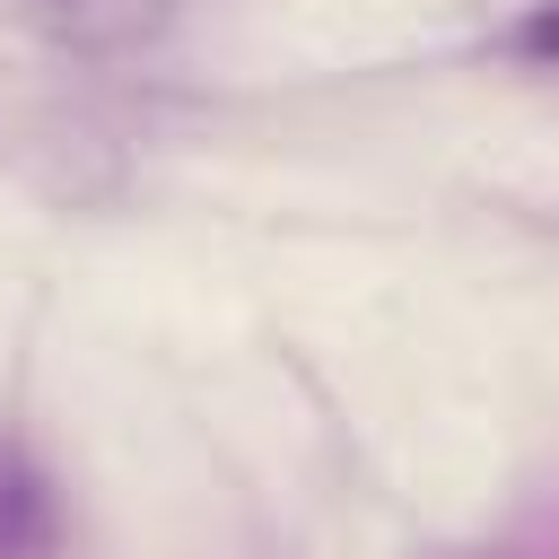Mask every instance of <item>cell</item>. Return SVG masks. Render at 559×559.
<instances>
[{
    "instance_id": "1",
    "label": "cell",
    "mask_w": 559,
    "mask_h": 559,
    "mask_svg": "<svg viewBox=\"0 0 559 559\" xmlns=\"http://www.w3.org/2000/svg\"><path fill=\"white\" fill-rule=\"evenodd\" d=\"M44 542H52V489L35 454L0 437V559H44Z\"/></svg>"
},
{
    "instance_id": "2",
    "label": "cell",
    "mask_w": 559,
    "mask_h": 559,
    "mask_svg": "<svg viewBox=\"0 0 559 559\" xmlns=\"http://www.w3.org/2000/svg\"><path fill=\"white\" fill-rule=\"evenodd\" d=\"M463 559H559V498L524 507L507 533H489V542H480V550H463Z\"/></svg>"
},
{
    "instance_id": "3",
    "label": "cell",
    "mask_w": 559,
    "mask_h": 559,
    "mask_svg": "<svg viewBox=\"0 0 559 559\" xmlns=\"http://www.w3.org/2000/svg\"><path fill=\"white\" fill-rule=\"evenodd\" d=\"M515 44H524V52H542V61H559V0H542V9L515 26Z\"/></svg>"
}]
</instances>
